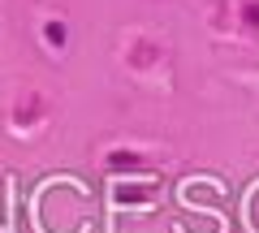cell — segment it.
Instances as JSON below:
<instances>
[{"label": "cell", "instance_id": "3957f363", "mask_svg": "<svg viewBox=\"0 0 259 233\" xmlns=\"http://www.w3.org/2000/svg\"><path fill=\"white\" fill-rule=\"evenodd\" d=\"M39 117H44V104H39V95H26V108H13V125H22V130H26V125H35Z\"/></svg>", "mask_w": 259, "mask_h": 233}, {"label": "cell", "instance_id": "6da1fadb", "mask_svg": "<svg viewBox=\"0 0 259 233\" xmlns=\"http://www.w3.org/2000/svg\"><path fill=\"white\" fill-rule=\"evenodd\" d=\"M104 168L108 173H139L143 168V156L134 147H112L108 156H104Z\"/></svg>", "mask_w": 259, "mask_h": 233}, {"label": "cell", "instance_id": "5b68a950", "mask_svg": "<svg viewBox=\"0 0 259 233\" xmlns=\"http://www.w3.org/2000/svg\"><path fill=\"white\" fill-rule=\"evenodd\" d=\"M117 199H121V203H130V207H143V203H147V190H139V186H117Z\"/></svg>", "mask_w": 259, "mask_h": 233}, {"label": "cell", "instance_id": "7a4b0ae2", "mask_svg": "<svg viewBox=\"0 0 259 233\" xmlns=\"http://www.w3.org/2000/svg\"><path fill=\"white\" fill-rule=\"evenodd\" d=\"M44 43L56 48V52H65V43H69V26H65L61 18H44Z\"/></svg>", "mask_w": 259, "mask_h": 233}, {"label": "cell", "instance_id": "277c9868", "mask_svg": "<svg viewBox=\"0 0 259 233\" xmlns=\"http://www.w3.org/2000/svg\"><path fill=\"white\" fill-rule=\"evenodd\" d=\"M238 18H242V26H246V30H255V35H259V0H242Z\"/></svg>", "mask_w": 259, "mask_h": 233}]
</instances>
